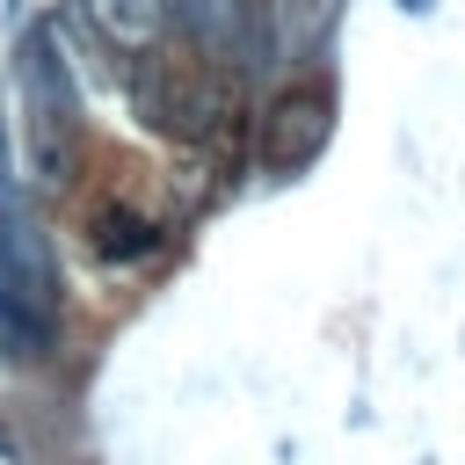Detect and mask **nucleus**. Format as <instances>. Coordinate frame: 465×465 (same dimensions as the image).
Segmentation results:
<instances>
[{
  "label": "nucleus",
  "instance_id": "1",
  "mask_svg": "<svg viewBox=\"0 0 465 465\" xmlns=\"http://www.w3.org/2000/svg\"><path fill=\"white\" fill-rule=\"evenodd\" d=\"M22 138H29V174L44 189H65L73 182V145H80V102H73V80H65V58L51 36H29L22 51Z\"/></svg>",
  "mask_w": 465,
  "mask_h": 465
},
{
  "label": "nucleus",
  "instance_id": "2",
  "mask_svg": "<svg viewBox=\"0 0 465 465\" xmlns=\"http://www.w3.org/2000/svg\"><path fill=\"white\" fill-rule=\"evenodd\" d=\"M0 305L36 334V349H51V320H58V269L44 247V225L22 211V196L0 182Z\"/></svg>",
  "mask_w": 465,
  "mask_h": 465
},
{
  "label": "nucleus",
  "instance_id": "3",
  "mask_svg": "<svg viewBox=\"0 0 465 465\" xmlns=\"http://www.w3.org/2000/svg\"><path fill=\"white\" fill-rule=\"evenodd\" d=\"M138 109H145L160 131L203 138V131H218V116L232 109V73L211 65L203 51H196V58H145V73H138Z\"/></svg>",
  "mask_w": 465,
  "mask_h": 465
},
{
  "label": "nucleus",
  "instance_id": "4",
  "mask_svg": "<svg viewBox=\"0 0 465 465\" xmlns=\"http://www.w3.org/2000/svg\"><path fill=\"white\" fill-rule=\"evenodd\" d=\"M174 15H182L189 44L211 65H225V73L269 65V15H262V0H174Z\"/></svg>",
  "mask_w": 465,
  "mask_h": 465
},
{
  "label": "nucleus",
  "instance_id": "5",
  "mask_svg": "<svg viewBox=\"0 0 465 465\" xmlns=\"http://www.w3.org/2000/svg\"><path fill=\"white\" fill-rule=\"evenodd\" d=\"M327 131H334V102H327L320 87H283V94L262 109L254 153H262V167L291 174V167H312V160H320Z\"/></svg>",
  "mask_w": 465,
  "mask_h": 465
},
{
  "label": "nucleus",
  "instance_id": "6",
  "mask_svg": "<svg viewBox=\"0 0 465 465\" xmlns=\"http://www.w3.org/2000/svg\"><path fill=\"white\" fill-rule=\"evenodd\" d=\"M94 247H102L109 262H131V254H145V247H153V218H138V211H102Z\"/></svg>",
  "mask_w": 465,
  "mask_h": 465
},
{
  "label": "nucleus",
  "instance_id": "7",
  "mask_svg": "<svg viewBox=\"0 0 465 465\" xmlns=\"http://www.w3.org/2000/svg\"><path fill=\"white\" fill-rule=\"evenodd\" d=\"M327 22H334V0H283V36L291 44H320Z\"/></svg>",
  "mask_w": 465,
  "mask_h": 465
},
{
  "label": "nucleus",
  "instance_id": "8",
  "mask_svg": "<svg viewBox=\"0 0 465 465\" xmlns=\"http://www.w3.org/2000/svg\"><path fill=\"white\" fill-rule=\"evenodd\" d=\"M94 15L109 22V36H145L160 7H153V0H94Z\"/></svg>",
  "mask_w": 465,
  "mask_h": 465
},
{
  "label": "nucleus",
  "instance_id": "9",
  "mask_svg": "<svg viewBox=\"0 0 465 465\" xmlns=\"http://www.w3.org/2000/svg\"><path fill=\"white\" fill-rule=\"evenodd\" d=\"M0 349H7V356H44V349H36V334H29L7 305H0Z\"/></svg>",
  "mask_w": 465,
  "mask_h": 465
}]
</instances>
